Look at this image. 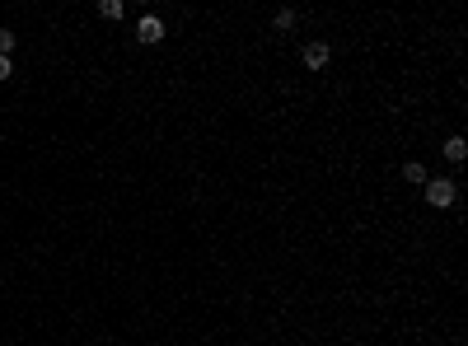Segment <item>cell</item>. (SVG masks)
<instances>
[{"instance_id": "cell-1", "label": "cell", "mask_w": 468, "mask_h": 346, "mask_svg": "<svg viewBox=\"0 0 468 346\" xmlns=\"http://www.w3.org/2000/svg\"><path fill=\"white\" fill-rule=\"evenodd\" d=\"M426 202H431V206H450V202H454V183H450V178L426 183Z\"/></svg>"}, {"instance_id": "cell-2", "label": "cell", "mask_w": 468, "mask_h": 346, "mask_svg": "<svg viewBox=\"0 0 468 346\" xmlns=\"http://www.w3.org/2000/svg\"><path fill=\"white\" fill-rule=\"evenodd\" d=\"M136 38L145 43V47H150V43H159V38H164V24H159L155 15H145V19L136 24Z\"/></svg>"}, {"instance_id": "cell-3", "label": "cell", "mask_w": 468, "mask_h": 346, "mask_svg": "<svg viewBox=\"0 0 468 346\" xmlns=\"http://www.w3.org/2000/svg\"><path fill=\"white\" fill-rule=\"evenodd\" d=\"M305 66H309V70H323L328 66V43H309V47H305Z\"/></svg>"}, {"instance_id": "cell-4", "label": "cell", "mask_w": 468, "mask_h": 346, "mask_svg": "<svg viewBox=\"0 0 468 346\" xmlns=\"http://www.w3.org/2000/svg\"><path fill=\"white\" fill-rule=\"evenodd\" d=\"M464 155H468L464 136H450V141H445V159H450V164H464Z\"/></svg>"}, {"instance_id": "cell-5", "label": "cell", "mask_w": 468, "mask_h": 346, "mask_svg": "<svg viewBox=\"0 0 468 346\" xmlns=\"http://www.w3.org/2000/svg\"><path fill=\"white\" fill-rule=\"evenodd\" d=\"M98 15L103 19H122V0H98Z\"/></svg>"}, {"instance_id": "cell-6", "label": "cell", "mask_w": 468, "mask_h": 346, "mask_svg": "<svg viewBox=\"0 0 468 346\" xmlns=\"http://www.w3.org/2000/svg\"><path fill=\"white\" fill-rule=\"evenodd\" d=\"M19 47V38H15V33H10V29H0V57H10V52H15Z\"/></svg>"}, {"instance_id": "cell-7", "label": "cell", "mask_w": 468, "mask_h": 346, "mask_svg": "<svg viewBox=\"0 0 468 346\" xmlns=\"http://www.w3.org/2000/svg\"><path fill=\"white\" fill-rule=\"evenodd\" d=\"M403 178L407 183H426V169L421 164H403Z\"/></svg>"}, {"instance_id": "cell-8", "label": "cell", "mask_w": 468, "mask_h": 346, "mask_svg": "<svg viewBox=\"0 0 468 346\" xmlns=\"http://www.w3.org/2000/svg\"><path fill=\"white\" fill-rule=\"evenodd\" d=\"M295 24V10H277V29H291Z\"/></svg>"}, {"instance_id": "cell-9", "label": "cell", "mask_w": 468, "mask_h": 346, "mask_svg": "<svg viewBox=\"0 0 468 346\" xmlns=\"http://www.w3.org/2000/svg\"><path fill=\"white\" fill-rule=\"evenodd\" d=\"M15 75V66H10V57H0V80H10Z\"/></svg>"}]
</instances>
